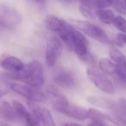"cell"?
<instances>
[{
	"label": "cell",
	"mask_w": 126,
	"mask_h": 126,
	"mask_svg": "<svg viewBox=\"0 0 126 126\" xmlns=\"http://www.w3.org/2000/svg\"><path fill=\"white\" fill-rule=\"evenodd\" d=\"M59 38L69 50L86 62L93 63L94 58L90 54L89 42L85 35L71 23H67L58 33Z\"/></svg>",
	"instance_id": "cell-1"
},
{
	"label": "cell",
	"mask_w": 126,
	"mask_h": 126,
	"mask_svg": "<svg viewBox=\"0 0 126 126\" xmlns=\"http://www.w3.org/2000/svg\"><path fill=\"white\" fill-rule=\"evenodd\" d=\"M7 77L11 79H16L29 86L40 87L45 84V74H44V68L42 63L38 61H30L24 65V67L22 71L16 74H9Z\"/></svg>",
	"instance_id": "cell-2"
},
{
	"label": "cell",
	"mask_w": 126,
	"mask_h": 126,
	"mask_svg": "<svg viewBox=\"0 0 126 126\" xmlns=\"http://www.w3.org/2000/svg\"><path fill=\"white\" fill-rule=\"evenodd\" d=\"M73 25L75 26L79 30H80L84 35H88L91 38L102 42L104 44L112 45L116 42L110 38L106 32L100 28L99 26L92 23L89 21H83V20H73Z\"/></svg>",
	"instance_id": "cell-3"
},
{
	"label": "cell",
	"mask_w": 126,
	"mask_h": 126,
	"mask_svg": "<svg viewBox=\"0 0 126 126\" xmlns=\"http://www.w3.org/2000/svg\"><path fill=\"white\" fill-rule=\"evenodd\" d=\"M23 18L19 11L9 4H0V29L14 30L20 26Z\"/></svg>",
	"instance_id": "cell-4"
},
{
	"label": "cell",
	"mask_w": 126,
	"mask_h": 126,
	"mask_svg": "<svg viewBox=\"0 0 126 126\" xmlns=\"http://www.w3.org/2000/svg\"><path fill=\"white\" fill-rule=\"evenodd\" d=\"M86 75L89 80L103 93L110 95L115 93L116 89L112 81L107 77V74L102 72L100 69L93 67H88L86 70Z\"/></svg>",
	"instance_id": "cell-5"
},
{
	"label": "cell",
	"mask_w": 126,
	"mask_h": 126,
	"mask_svg": "<svg viewBox=\"0 0 126 126\" xmlns=\"http://www.w3.org/2000/svg\"><path fill=\"white\" fill-rule=\"evenodd\" d=\"M10 88L15 93L23 97L24 98L28 99L30 102H36V103H42L45 101L46 94L39 89V87L29 86L27 84H21V83H12L10 86Z\"/></svg>",
	"instance_id": "cell-6"
},
{
	"label": "cell",
	"mask_w": 126,
	"mask_h": 126,
	"mask_svg": "<svg viewBox=\"0 0 126 126\" xmlns=\"http://www.w3.org/2000/svg\"><path fill=\"white\" fill-rule=\"evenodd\" d=\"M53 81L58 87L74 89L77 86V77L70 69L59 68L53 74Z\"/></svg>",
	"instance_id": "cell-7"
},
{
	"label": "cell",
	"mask_w": 126,
	"mask_h": 126,
	"mask_svg": "<svg viewBox=\"0 0 126 126\" xmlns=\"http://www.w3.org/2000/svg\"><path fill=\"white\" fill-rule=\"evenodd\" d=\"M63 42L56 36H50L47 42L45 59L46 63L48 67H54L59 60L63 48Z\"/></svg>",
	"instance_id": "cell-8"
},
{
	"label": "cell",
	"mask_w": 126,
	"mask_h": 126,
	"mask_svg": "<svg viewBox=\"0 0 126 126\" xmlns=\"http://www.w3.org/2000/svg\"><path fill=\"white\" fill-rule=\"evenodd\" d=\"M30 110L34 114L39 124L42 126H56L55 121L51 111L47 107L42 105L40 103L28 101Z\"/></svg>",
	"instance_id": "cell-9"
},
{
	"label": "cell",
	"mask_w": 126,
	"mask_h": 126,
	"mask_svg": "<svg viewBox=\"0 0 126 126\" xmlns=\"http://www.w3.org/2000/svg\"><path fill=\"white\" fill-rule=\"evenodd\" d=\"M11 104L16 111L18 120H21L25 124V126H41L31 110L30 111L21 102L17 100H13Z\"/></svg>",
	"instance_id": "cell-10"
},
{
	"label": "cell",
	"mask_w": 126,
	"mask_h": 126,
	"mask_svg": "<svg viewBox=\"0 0 126 126\" xmlns=\"http://www.w3.org/2000/svg\"><path fill=\"white\" fill-rule=\"evenodd\" d=\"M24 65V63L16 56L11 54H3L0 56V67L9 74L19 73L23 69Z\"/></svg>",
	"instance_id": "cell-11"
},
{
	"label": "cell",
	"mask_w": 126,
	"mask_h": 126,
	"mask_svg": "<svg viewBox=\"0 0 126 126\" xmlns=\"http://www.w3.org/2000/svg\"><path fill=\"white\" fill-rule=\"evenodd\" d=\"M59 112L70 118L79 121H84L88 118V109H85L71 102H68L65 106L62 107Z\"/></svg>",
	"instance_id": "cell-12"
},
{
	"label": "cell",
	"mask_w": 126,
	"mask_h": 126,
	"mask_svg": "<svg viewBox=\"0 0 126 126\" xmlns=\"http://www.w3.org/2000/svg\"><path fill=\"white\" fill-rule=\"evenodd\" d=\"M110 57L117 64L118 68L119 81L126 85V57L117 47H112L110 50Z\"/></svg>",
	"instance_id": "cell-13"
},
{
	"label": "cell",
	"mask_w": 126,
	"mask_h": 126,
	"mask_svg": "<svg viewBox=\"0 0 126 126\" xmlns=\"http://www.w3.org/2000/svg\"><path fill=\"white\" fill-rule=\"evenodd\" d=\"M98 67L105 74L113 76L116 79H118V68L117 66L111 59L109 58H101L98 61Z\"/></svg>",
	"instance_id": "cell-14"
},
{
	"label": "cell",
	"mask_w": 126,
	"mask_h": 126,
	"mask_svg": "<svg viewBox=\"0 0 126 126\" xmlns=\"http://www.w3.org/2000/svg\"><path fill=\"white\" fill-rule=\"evenodd\" d=\"M0 117L9 122H16L18 120L12 104L7 101H2L0 103Z\"/></svg>",
	"instance_id": "cell-15"
},
{
	"label": "cell",
	"mask_w": 126,
	"mask_h": 126,
	"mask_svg": "<svg viewBox=\"0 0 126 126\" xmlns=\"http://www.w3.org/2000/svg\"><path fill=\"white\" fill-rule=\"evenodd\" d=\"M66 23L67 22L65 20H62L53 15H47L45 18V25L47 29L56 33H59L63 29V27L65 26Z\"/></svg>",
	"instance_id": "cell-16"
},
{
	"label": "cell",
	"mask_w": 126,
	"mask_h": 126,
	"mask_svg": "<svg viewBox=\"0 0 126 126\" xmlns=\"http://www.w3.org/2000/svg\"><path fill=\"white\" fill-rule=\"evenodd\" d=\"M95 15L99 19V21L105 24H112V21L116 16L113 11L107 8L106 9H97Z\"/></svg>",
	"instance_id": "cell-17"
},
{
	"label": "cell",
	"mask_w": 126,
	"mask_h": 126,
	"mask_svg": "<svg viewBox=\"0 0 126 126\" xmlns=\"http://www.w3.org/2000/svg\"><path fill=\"white\" fill-rule=\"evenodd\" d=\"M112 24L121 33L126 34V19L122 16H116L112 21Z\"/></svg>",
	"instance_id": "cell-18"
},
{
	"label": "cell",
	"mask_w": 126,
	"mask_h": 126,
	"mask_svg": "<svg viewBox=\"0 0 126 126\" xmlns=\"http://www.w3.org/2000/svg\"><path fill=\"white\" fill-rule=\"evenodd\" d=\"M94 10L95 9H93V8L88 7V6L86 5H82V4L79 5V11L82 14V16H84L86 18H89V19H93L94 16H96L95 15L96 11H94Z\"/></svg>",
	"instance_id": "cell-19"
},
{
	"label": "cell",
	"mask_w": 126,
	"mask_h": 126,
	"mask_svg": "<svg viewBox=\"0 0 126 126\" xmlns=\"http://www.w3.org/2000/svg\"><path fill=\"white\" fill-rule=\"evenodd\" d=\"M114 0H96L97 9H106L113 5Z\"/></svg>",
	"instance_id": "cell-20"
},
{
	"label": "cell",
	"mask_w": 126,
	"mask_h": 126,
	"mask_svg": "<svg viewBox=\"0 0 126 126\" xmlns=\"http://www.w3.org/2000/svg\"><path fill=\"white\" fill-rule=\"evenodd\" d=\"M77 1H79L82 5L88 6V7L93 8V9H97L96 0H77Z\"/></svg>",
	"instance_id": "cell-21"
},
{
	"label": "cell",
	"mask_w": 126,
	"mask_h": 126,
	"mask_svg": "<svg viewBox=\"0 0 126 126\" xmlns=\"http://www.w3.org/2000/svg\"><path fill=\"white\" fill-rule=\"evenodd\" d=\"M117 39L119 43L125 44L126 45V34H123V33L118 34V35H117Z\"/></svg>",
	"instance_id": "cell-22"
},
{
	"label": "cell",
	"mask_w": 126,
	"mask_h": 126,
	"mask_svg": "<svg viewBox=\"0 0 126 126\" xmlns=\"http://www.w3.org/2000/svg\"><path fill=\"white\" fill-rule=\"evenodd\" d=\"M6 93H7V89L4 86H3L2 85H0V98H3Z\"/></svg>",
	"instance_id": "cell-23"
},
{
	"label": "cell",
	"mask_w": 126,
	"mask_h": 126,
	"mask_svg": "<svg viewBox=\"0 0 126 126\" xmlns=\"http://www.w3.org/2000/svg\"><path fill=\"white\" fill-rule=\"evenodd\" d=\"M63 126H82L81 124H77V123H73V122H67L64 124Z\"/></svg>",
	"instance_id": "cell-24"
},
{
	"label": "cell",
	"mask_w": 126,
	"mask_h": 126,
	"mask_svg": "<svg viewBox=\"0 0 126 126\" xmlns=\"http://www.w3.org/2000/svg\"><path fill=\"white\" fill-rule=\"evenodd\" d=\"M0 126H10L9 124H7L6 123L2 122V121H0Z\"/></svg>",
	"instance_id": "cell-25"
},
{
	"label": "cell",
	"mask_w": 126,
	"mask_h": 126,
	"mask_svg": "<svg viewBox=\"0 0 126 126\" xmlns=\"http://www.w3.org/2000/svg\"><path fill=\"white\" fill-rule=\"evenodd\" d=\"M61 1L65 2V3H72V2H74V0H61Z\"/></svg>",
	"instance_id": "cell-26"
},
{
	"label": "cell",
	"mask_w": 126,
	"mask_h": 126,
	"mask_svg": "<svg viewBox=\"0 0 126 126\" xmlns=\"http://www.w3.org/2000/svg\"><path fill=\"white\" fill-rule=\"evenodd\" d=\"M34 2H36V3H43L44 0H32Z\"/></svg>",
	"instance_id": "cell-27"
},
{
	"label": "cell",
	"mask_w": 126,
	"mask_h": 126,
	"mask_svg": "<svg viewBox=\"0 0 126 126\" xmlns=\"http://www.w3.org/2000/svg\"><path fill=\"white\" fill-rule=\"evenodd\" d=\"M124 2H125V4H126V0H124Z\"/></svg>",
	"instance_id": "cell-28"
}]
</instances>
